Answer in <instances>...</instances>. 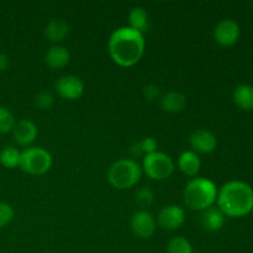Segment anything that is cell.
Masks as SVG:
<instances>
[{"mask_svg":"<svg viewBox=\"0 0 253 253\" xmlns=\"http://www.w3.org/2000/svg\"><path fill=\"white\" fill-rule=\"evenodd\" d=\"M20 157H21V152L14 146H5L0 151V163L9 169L19 167Z\"/></svg>","mask_w":253,"mask_h":253,"instance_id":"ffe728a7","label":"cell"},{"mask_svg":"<svg viewBox=\"0 0 253 253\" xmlns=\"http://www.w3.org/2000/svg\"><path fill=\"white\" fill-rule=\"evenodd\" d=\"M52 166V156L42 147H27L21 152L20 166L24 172L31 175H41L48 172Z\"/></svg>","mask_w":253,"mask_h":253,"instance_id":"5b68a950","label":"cell"},{"mask_svg":"<svg viewBox=\"0 0 253 253\" xmlns=\"http://www.w3.org/2000/svg\"><path fill=\"white\" fill-rule=\"evenodd\" d=\"M217 187L208 178H193L183 190V202L189 209L204 211L214 205L217 199Z\"/></svg>","mask_w":253,"mask_h":253,"instance_id":"3957f363","label":"cell"},{"mask_svg":"<svg viewBox=\"0 0 253 253\" xmlns=\"http://www.w3.org/2000/svg\"><path fill=\"white\" fill-rule=\"evenodd\" d=\"M202 166L199 156L193 151H184L178 158V167L188 177H195Z\"/></svg>","mask_w":253,"mask_h":253,"instance_id":"2e32d148","label":"cell"},{"mask_svg":"<svg viewBox=\"0 0 253 253\" xmlns=\"http://www.w3.org/2000/svg\"><path fill=\"white\" fill-rule=\"evenodd\" d=\"M53 101L54 96L47 90L40 91L36 95V99H35V104H36L37 108L41 109V110H46V109L51 108V106L53 105Z\"/></svg>","mask_w":253,"mask_h":253,"instance_id":"cb8c5ba5","label":"cell"},{"mask_svg":"<svg viewBox=\"0 0 253 253\" xmlns=\"http://www.w3.org/2000/svg\"><path fill=\"white\" fill-rule=\"evenodd\" d=\"M9 64H10L9 57H7L5 53H1V52H0V72L9 68Z\"/></svg>","mask_w":253,"mask_h":253,"instance_id":"f1b7e54d","label":"cell"},{"mask_svg":"<svg viewBox=\"0 0 253 253\" xmlns=\"http://www.w3.org/2000/svg\"><path fill=\"white\" fill-rule=\"evenodd\" d=\"M252 6H253V1H252Z\"/></svg>","mask_w":253,"mask_h":253,"instance_id":"f546056e","label":"cell"},{"mask_svg":"<svg viewBox=\"0 0 253 253\" xmlns=\"http://www.w3.org/2000/svg\"><path fill=\"white\" fill-rule=\"evenodd\" d=\"M161 106L167 113H179L185 108L187 104V98L183 93L178 90H169L161 96Z\"/></svg>","mask_w":253,"mask_h":253,"instance_id":"9a60e30c","label":"cell"},{"mask_svg":"<svg viewBox=\"0 0 253 253\" xmlns=\"http://www.w3.org/2000/svg\"><path fill=\"white\" fill-rule=\"evenodd\" d=\"M214 39L224 47L234 46L240 39V26L231 19L221 20L214 29Z\"/></svg>","mask_w":253,"mask_h":253,"instance_id":"ba28073f","label":"cell"},{"mask_svg":"<svg viewBox=\"0 0 253 253\" xmlns=\"http://www.w3.org/2000/svg\"><path fill=\"white\" fill-rule=\"evenodd\" d=\"M167 253H194L193 246L185 237H173L167 245Z\"/></svg>","mask_w":253,"mask_h":253,"instance_id":"44dd1931","label":"cell"},{"mask_svg":"<svg viewBox=\"0 0 253 253\" xmlns=\"http://www.w3.org/2000/svg\"><path fill=\"white\" fill-rule=\"evenodd\" d=\"M142 169L132 158L118 160L109 167L108 180L114 188L120 190L130 189L140 182Z\"/></svg>","mask_w":253,"mask_h":253,"instance_id":"277c9868","label":"cell"},{"mask_svg":"<svg viewBox=\"0 0 253 253\" xmlns=\"http://www.w3.org/2000/svg\"><path fill=\"white\" fill-rule=\"evenodd\" d=\"M15 126L14 115L9 109L0 106V133H7L12 131Z\"/></svg>","mask_w":253,"mask_h":253,"instance_id":"603a6c76","label":"cell"},{"mask_svg":"<svg viewBox=\"0 0 253 253\" xmlns=\"http://www.w3.org/2000/svg\"><path fill=\"white\" fill-rule=\"evenodd\" d=\"M189 143L193 148V152L203 153V155H208V153L214 152L216 148L217 141L216 137L212 132L205 128H198V130L193 131L189 136Z\"/></svg>","mask_w":253,"mask_h":253,"instance_id":"8fae6325","label":"cell"},{"mask_svg":"<svg viewBox=\"0 0 253 253\" xmlns=\"http://www.w3.org/2000/svg\"><path fill=\"white\" fill-rule=\"evenodd\" d=\"M140 143L145 156L151 155L153 152H157V141L153 137H145L143 140L140 141Z\"/></svg>","mask_w":253,"mask_h":253,"instance_id":"4316f807","label":"cell"},{"mask_svg":"<svg viewBox=\"0 0 253 253\" xmlns=\"http://www.w3.org/2000/svg\"><path fill=\"white\" fill-rule=\"evenodd\" d=\"M146 41L143 34L121 26L114 30L109 37L108 49L111 59L121 67H132L141 61L145 53Z\"/></svg>","mask_w":253,"mask_h":253,"instance_id":"6da1fadb","label":"cell"},{"mask_svg":"<svg viewBox=\"0 0 253 253\" xmlns=\"http://www.w3.org/2000/svg\"><path fill=\"white\" fill-rule=\"evenodd\" d=\"M12 136L17 145L27 147L36 140L37 127L31 120L24 119V120H20L19 123H15L14 128H12Z\"/></svg>","mask_w":253,"mask_h":253,"instance_id":"7c38bea8","label":"cell"},{"mask_svg":"<svg viewBox=\"0 0 253 253\" xmlns=\"http://www.w3.org/2000/svg\"><path fill=\"white\" fill-rule=\"evenodd\" d=\"M200 224L207 231L216 232L224 227L225 215L220 211L219 208L211 207L209 209L202 211Z\"/></svg>","mask_w":253,"mask_h":253,"instance_id":"4fadbf2b","label":"cell"},{"mask_svg":"<svg viewBox=\"0 0 253 253\" xmlns=\"http://www.w3.org/2000/svg\"><path fill=\"white\" fill-rule=\"evenodd\" d=\"M232 99L240 109L245 111L253 110V86L250 84H241L235 88Z\"/></svg>","mask_w":253,"mask_h":253,"instance_id":"ac0fdd59","label":"cell"},{"mask_svg":"<svg viewBox=\"0 0 253 253\" xmlns=\"http://www.w3.org/2000/svg\"><path fill=\"white\" fill-rule=\"evenodd\" d=\"M142 94L146 100L155 101L157 99H161V90L156 84H148L142 89Z\"/></svg>","mask_w":253,"mask_h":253,"instance_id":"484cf974","label":"cell"},{"mask_svg":"<svg viewBox=\"0 0 253 253\" xmlns=\"http://www.w3.org/2000/svg\"><path fill=\"white\" fill-rule=\"evenodd\" d=\"M155 199V193L150 187H142L136 192L135 202L138 207L147 208L150 207Z\"/></svg>","mask_w":253,"mask_h":253,"instance_id":"7402d4cb","label":"cell"},{"mask_svg":"<svg viewBox=\"0 0 253 253\" xmlns=\"http://www.w3.org/2000/svg\"><path fill=\"white\" fill-rule=\"evenodd\" d=\"M216 202L225 216H246L253 210V189L241 180H230L220 188Z\"/></svg>","mask_w":253,"mask_h":253,"instance_id":"7a4b0ae2","label":"cell"},{"mask_svg":"<svg viewBox=\"0 0 253 253\" xmlns=\"http://www.w3.org/2000/svg\"><path fill=\"white\" fill-rule=\"evenodd\" d=\"M185 221V212L183 208L178 205H168L163 208L157 216V222L162 229L167 231H174L179 229Z\"/></svg>","mask_w":253,"mask_h":253,"instance_id":"30bf717a","label":"cell"},{"mask_svg":"<svg viewBox=\"0 0 253 253\" xmlns=\"http://www.w3.org/2000/svg\"><path fill=\"white\" fill-rule=\"evenodd\" d=\"M131 229L140 239H150L156 232V220L146 210H138L131 217Z\"/></svg>","mask_w":253,"mask_h":253,"instance_id":"9c48e42d","label":"cell"},{"mask_svg":"<svg viewBox=\"0 0 253 253\" xmlns=\"http://www.w3.org/2000/svg\"><path fill=\"white\" fill-rule=\"evenodd\" d=\"M141 169L150 179L163 180L170 177L174 170V163L169 156L157 151L143 157Z\"/></svg>","mask_w":253,"mask_h":253,"instance_id":"8992f818","label":"cell"},{"mask_svg":"<svg viewBox=\"0 0 253 253\" xmlns=\"http://www.w3.org/2000/svg\"><path fill=\"white\" fill-rule=\"evenodd\" d=\"M69 59H71V53H69L68 48H66L64 46H59V44L52 46L44 54V62L49 68L53 69L66 67L69 63Z\"/></svg>","mask_w":253,"mask_h":253,"instance_id":"5bb4252c","label":"cell"},{"mask_svg":"<svg viewBox=\"0 0 253 253\" xmlns=\"http://www.w3.org/2000/svg\"><path fill=\"white\" fill-rule=\"evenodd\" d=\"M69 34V25L62 19H53L44 27V36L51 42H61Z\"/></svg>","mask_w":253,"mask_h":253,"instance_id":"e0dca14e","label":"cell"},{"mask_svg":"<svg viewBox=\"0 0 253 253\" xmlns=\"http://www.w3.org/2000/svg\"><path fill=\"white\" fill-rule=\"evenodd\" d=\"M128 22L131 29L136 31L145 32L148 29V15L142 6H135L130 10L128 14Z\"/></svg>","mask_w":253,"mask_h":253,"instance_id":"d6986e66","label":"cell"},{"mask_svg":"<svg viewBox=\"0 0 253 253\" xmlns=\"http://www.w3.org/2000/svg\"><path fill=\"white\" fill-rule=\"evenodd\" d=\"M57 94L67 100H77L84 93V83L77 76H63L54 84Z\"/></svg>","mask_w":253,"mask_h":253,"instance_id":"52a82bcc","label":"cell"},{"mask_svg":"<svg viewBox=\"0 0 253 253\" xmlns=\"http://www.w3.org/2000/svg\"><path fill=\"white\" fill-rule=\"evenodd\" d=\"M14 215L15 212L11 205L6 204V203H0V229L10 224L11 220L14 219Z\"/></svg>","mask_w":253,"mask_h":253,"instance_id":"d4e9b609","label":"cell"},{"mask_svg":"<svg viewBox=\"0 0 253 253\" xmlns=\"http://www.w3.org/2000/svg\"><path fill=\"white\" fill-rule=\"evenodd\" d=\"M128 153H130V156L133 158H138L141 157V156H145L143 155V151H142V147H141V143L140 141H137V142H133L132 145L130 146V148H128Z\"/></svg>","mask_w":253,"mask_h":253,"instance_id":"83f0119b","label":"cell"}]
</instances>
